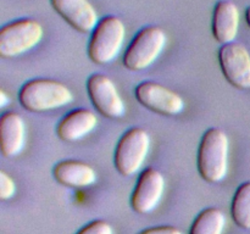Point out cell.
<instances>
[{
    "label": "cell",
    "instance_id": "3957f363",
    "mask_svg": "<svg viewBox=\"0 0 250 234\" xmlns=\"http://www.w3.org/2000/svg\"><path fill=\"white\" fill-rule=\"evenodd\" d=\"M126 38V26L120 17L109 15L98 22L90 34L88 56L98 65L112 62L119 56Z\"/></svg>",
    "mask_w": 250,
    "mask_h": 234
},
{
    "label": "cell",
    "instance_id": "9c48e42d",
    "mask_svg": "<svg viewBox=\"0 0 250 234\" xmlns=\"http://www.w3.org/2000/svg\"><path fill=\"white\" fill-rule=\"evenodd\" d=\"M87 92L95 109L107 118H121L126 106L115 83L103 73H93L87 80Z\"/></svg>",
    "mask_w": 250,
    "mask_h": 234
},
{
    "label": "cell",
    "instance_id": "7402d4cb",
    "mask_svg": "<svg viewBox=\"0 0 250 234\" xmlns=\"http://www.w3.org/2000/svg\"><path fill=\"white\" fill-rule=\"evenodd\" d=\"M246 21L247 23H248V26L250 27V6L247 7L246 10Z\"/></svg>",
    "mask_w": 250,
    "mask_h": 234
},
{
    "label": "cell",
    "instance_id": "52a82bcc",
    "mask_svg": "<svg viewBox=\"0 0 250 234\" xmlns=\"http://www.w3.org/2000/svg\"><path fill=\"white\" fill-rule=\"evenodd\" d=\"M220 68L227 82L237 89H250V54L238 41L224 44L219 54Z\"/></svg>",
    "mask_w": 250,
    "mask_h": 234
},
{
    "label": "cell",
    "instance_id": "44dd1931",
    "mask_svg": "<svg viewBox=\"0 0 250 234\" xmlns=\"http://www.w3.org/2000/svg\"><path fill=\"white\" fill-rule=\"evenodd\" d=\"M10 101L9 97H7L6 93L4 90H0V107H5L7 105V102Z\"/></svg>",
    "mask_w": 250,
    "mask_h": 234
},
{
    "label": "cell",
    "instance_id": "5b68a950",
    "mask_svg": "<svg viewBox=\"0 0 250 234\" xmlns=\"http://www.w3.org/2000/svg\"><path fill=\"white\" fill-rule=\"evenodd\" d=\"M150 148V136L146 129L133 127L121 136L115 148L114 163L117 172L132 177L143 166Z\"/></svg>",
    "mask_w": 250,
    "mask_h": 234
},
{
    "label": "cell",
    "instance_id": "8fae6325",
    "mask_svg": "<svg viewBox=\"0 0 250 234\" xmlns=\"http://www.w3.org/2000/svg\"><path fill=\"white\" fill-rule=\"evenodd\" d=\"M53 9L70 24L82 33L93 32L98 22V12L88 0H50Z\"/></svg>",
    "mask_w": 250,
    "mask_h": 234
},
{
    "label": "cell",
    "instance_id": "ac0fdd59",
    "mask_svg": "<svg viewBox=\"0 0 250 234\" xmlns=\"http://www.w3.org/2000/svg\"><path fill=\"white\" fill-rule=\"evenodd\" d=\"M76 234H114V229L107 221L95 219L82 227Z\"/></svg>",
    "mask_w": 250,
    "mask_h": 234
},
{
    "label": "cell",
    "instance_id": "d6986e66",
    "mask_svg": "<svg viewBox=\"0 0 250 234\" xmlns=\"http://www.w3.org/2000/svg\"><path fill=\"white\" fill-rule=\"evenodd\" d=\"M16 193V184L11 176L4 171H0V199L2 201L10 200Z\"/></svg>",
    "mask_w": 250,
    "mask_h": 234
},
{
    "label": "cell",
    "instance_id": "6da1fadb",
    "mask_svg": "<svg viewBox=\"0 0 250 234\" xmlns=\"http://www.w3.org/2000/svg\"><path fill=\"white\" fill-rule=\"evenodd\" d=\"M229 136L222 129L211 127L202 136L197 155L200 177L209 183H220L229 170Z\"/></svg>",
    "mask_w": 250,
    "mask_h": 234
},
{
    "label": "cell",
    "instance_id": "ffe728a7",
    "mask_svg": "<svg viewBox=\"0 0 250 234\" xmlns=\"http://www.w3.org/2000/svg\"><path fill=\"white\" fill-rule=\"evenodd\" d=\"M138 234H183V232L173 226H156L143 229Z\"/></svg>",
    "mask_w": 250,
    "mask_h": 234
},
{
    "label": "cell",
    "instance_id": "9a60e30c",
    "mask_svg": "<svg viewBox=\"0 0 250 234\" xmlns=\"http://www.w3.org/2000/svg\"><path fill=\"white\" fill-rule=\"evenodd\" d=\"M53 177L68 188H87L97 182V173L88 163L77 160H62L53 168Z\"/></svg>",
    "mask_w": 250,
    "mask_h": 234
},
{
    "label": "cell",
    "instance_id": "7c38bea8",
    "mask_svg": "<svg viewBox=\"0 0 250 234\" xmlns=\"http://www.w3.org/2000/svg\"><path fill=\"white\" fill-rule=\"evenodd\" d=\"M238 6L231 0H219L212 12V36L221 45L234 41L239 29Z\"/></svg>",
    "mask_w": 250,
    "mask_h": 234
},
{
    "label": "cell",
    "instance_id": "5bb4252c",
    "mask_svg": "<svg viewBox=\"0 0 250 234\" xmlns=\"http://www.w3.org/2000/svg\"><path fill=\"white\" fill-rule=\"evenodd\" d=\"M26 139L24 121L15 111H7L0 117V150L6 157H15L22 151Z\"/></svg>",
    "mask_w": 250,
    "mask_h": 234
},
{
    "label": "cell",
    "instance_id": "277c9868",
    "mask_svg": "<svg viewBox=\"0 0 250 234\" xmlns=\"http://www.w3.org/2000/svg\"><path fill=\"white\" fill-rule=\"evenodd\" d=\"M167 37L163 28L146 26L134 36L124 54L122 62L129 71H143L155 62L163 53Z\"/></svg>",
    "mask_w": 250,
    "mask_h": 234
},
{
    "label": "cell",
    "instance_id": "ba28073f",
    "mask_svg": "<svg viewBox=\"0 0 250 234\" xmlns=\"http://www.w3.org/2000/svg\"><path fill=\"white\" fill-rule=\"evenodd\" d=\"M134 95L139 104L163 116H176L185 110V100L180 94L151 80L139 83Z\"/></svg>",
    "mask_w": 250,
    "mask_h": 234
},
{
    "label": "cell",
    "instance_id": "e0dca14e",
    "mask_svg": "<svg viewBox=\"0 0 250 234\" xmlns=\"http://www.w3.org/2000/svg\"><path fill=\"white\" fill-rule=\"evenodd\" d=\"M231 216L242 229H250V182L237 188L231 204Z\"/></svg>",
    "mask_w": 250,
    "mask_h": 234
},
{
    "label": "cell",
    "instance_id": "4fadbf2b",
    "mask_svg": "<svg viewBox=\"0 0 250 234\" xmlns=\"http://www.w3.org/2000/svg\"><path fill=\"white\" fill-rule=\"evenodd\" d=\"M98 117L88 109H76L66 114L56 126V134L63 141L73 143L87 136L97 127Z\"/></svg>",
    "mask_w": 250,
    "mask_h": 234
},
{
    "label": "cell",
    "instance_id": "7a4b0ae2",
    "mask_svg": "<svg viewBox=\"0 0 250 234\" xmlns=\"http://www.w3.org/2000/svg\"><path fill=\"white\" fill-rule=\"evenodd\" d=\"M72 92L67 85L49 78H34L21 87L19 101L31 112H45L60 109L72 102Z\"/></svg>",
    "mask_w": 250,
    "mask_h": 234
},
{
    "label": "cell",
    "instance_id": "2e32d148",
    "mask_svg": "<svg viewBox=\"0 0 250 234\" xmlns=\"http://www.w3.org/2000/svg\"><path fill=\"white\" fill-rule=\"evenodd\" d=\"M226 227V216L216 207H208L198 214L190 226L189 234H222Z\"/></svg>",
    "mask_w": 250,
    "mask_h": 234
},
{
    "label": "cell",
    "instance_id": "8992f818",
    "mask_svg": "<svg viewBox=\"0 0 250 234\" xmlns=\"http://www.w3.org/2000/svg\"><path fill=\"white\" fill-rule=\"evenodd\" d=\"M43 27L33 19H19L0 29V56L16 58L38 45L43 38Z\"/></svg>",
    "mask_w": 250,
    "mask_h": 234
},
{
    "label": "cell",
    "instance_id": "30bf717a",
    "mask_svg": "<svg viewBox=\"0 0 250 234\" xmlns=\"http://www.w3.org/2000/svg\"><path fill=\"white\" fill-rule=\"evenodd\" d=\"M165 192V177L155 168H146L139 175L131 195V207L139 214L154 211Z\"/></svg>",
    "mask_w": 250,
    "mask_h": 234
}]
</instances>
